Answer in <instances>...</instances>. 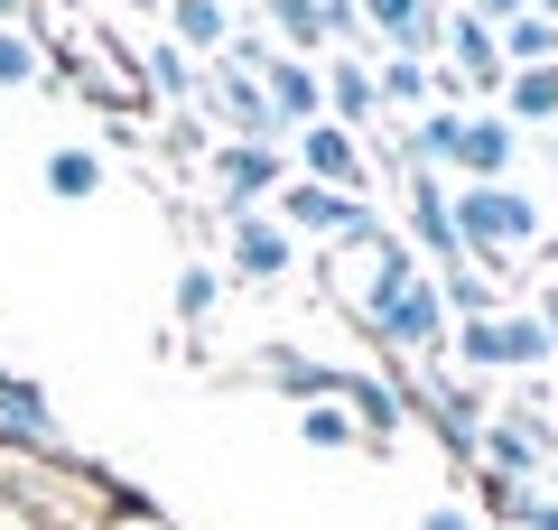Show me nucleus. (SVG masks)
<instances>
[{
    "label": "nucleus",
    "instance_id": "f257e3e1",
    "mask_svg": "<svg viewBox=\"0 0 558 530\" xmlns=\"http://www.w3.org/2000/svg\"><path fill=\"white\" fill-rule=\"evenodd\" d=\"M418 270H428V261H418V252H410V242H400L381 215H363L354 233L326 252V298H336L354 326H381V308H391V298L410 289Z\"/></svg>",
    "mask_w": 558,
    "mask_h": 530
},
{
    "label": "nucleus",
    "instance_id": "f03ea898",
    "mask_svg": "<svg viewBox=\"0 0 558 530\" xmlns=\"http://www.w3.org/2000/svg\"><path fill=\"white\" fill-rule=\"evenodd\" d=\"M549 233V205L531 196V186H457V252L475 261V270H512V252H531V242Z\"/></svg>",
    "mask_w": 558,
    "mask_h": 530
},
{
    "label": "nucleus",
    "instance_id": "7ed1b4c3",
    "mask_svg": "<svg viewBox=\"0 0 558 530\" xmlns=\"http://www.w3.org/2000/svg\"><path fill=\"white\" fill-rule=\"evenodd\" d=\"M447 363H457L465 382H494V373H549V363H558V335L539 326L531 308H494V316H475V326L447 335Z\"/></svg>",
    "mask_w": 558,
    "mask_h": 530
},
{
    "label": "nucleus",
    "instance_id": "20e7f679",
    "mask_svg": "<svg viewBox=\"0 0 558 530\" xmlns=\"http://www.w3.org/2000/svg\"><path fill=\"white\" fill-rule=\"evenodd\" d=\"M381 345L400 353V363H410V373H428V363H447V335H457V316H447V298H438V270H418L410 289L391 298V308H381Z\"/></svg>",
    "mask_w": 558,
    "mask_h": 530
},
{
    "label": "nucleus",
    "instance_id": "39448f33",
    "mask_svg": "<svg viewBox=\"0 0 558 530\" xmlns=\"http://www.w3.org/2000/svg\"><path fill=\"white\" fill-rule=\"evenodd\" d=\"M400 400H418V410H428V429L447 437V447L457 456H475V437H484V382H465V373H447V363H428V373H410L400 382Z\"/></svg>",
    "mask_w": 558,
    "mask_h": 530
},
{
    "label": "nucleus",
    "instance_id": "423d86ee",
    "mask_svg": "<svg viewBox=\"0 0 558 530\" xmlns=\"http://www.w3.org/2000/svg\"><path fill=\"white\" fill-rule=\"evenodd\" d=\"M400 242H410L418 261H428V270H457V186H447V177H400Z\"/></svg>",
    "mask_w": 558,
    "mask_h": 530
},
{
    "label": "nucleus",
    "instance_id": "0eeeda50",
    "mask_svg": "<svg viewBox=\"0 0 558 530\" xmlns=\"http://www.w3.org/2000/svg\"><path fill=\"white\" fill-rule=\"evenodd\" d=\"M549 456H558V429L531 410V400H521V410H494V419H484V437H475V466L484 474H512V484H521V474H539Z\"/></svg>",
    "mask_w": 558,
    "mask_h": 530
},
{
    "label": "nucleus",
    "instance_id": "6e6552de",
    "mask_svg": "<svg viewBox=\"0 0 558 530\" xmlns=\"http://www.w3.org/2000/svg\"><path fill=\"white\" fill-rule=\"evenodd\" d=\"M205 177L223 186V224H233V215H260V196L289 186V158L260 149V140H223V149H205Z\"/></svg>",
    "mask_w": 558,
    "mask_h": 530
},
{
    "label": "nucleus",
    "instance_id": "1a4fd4ad",
    "mask_svg": "<svg viewBox=\"0 0 558 530\" xmlns=\"http://www.w3.org/2000/svg\"><path fill=\"white\" fill-rule=\"evenodd\" d=\"M299 177L307 186H326V196H373V158H363V140L344 131V121H307L299 131Z\"/></svg>",
    "mask_w": 558,
    "mask_h": 530
},
{
    "label": "nucleus",
    "instance_id": "9d476101",
    "mask_svg": "<svg viewBox=\"0 0 558 530\" xmlns=\"http://www.w3.org/2000/svg\"><path fill=\"white\" fill-rule=\"evenodd\" d=\"M438 65L447 75H465V94L475 103H502V47H494V28L475 20V10H438Z\"/></svg>",
    "mask_w": 558,
    "mask_h": 530
},
{
    "label": "nucleus",
    "instance_id": "9b49d317",
    "mask_svg": "<svg viewBox=\"0 0 558 530\" xmlns=\"http://www.w3.org/2000/svg\"><path fill=\"white\" fill-rule=\"evenodd\" d=\"M223 261H233V279H252V289H279V279L299 270V242H289L279 215H233L223 224Z\"/></svg>",
    "mask_w": 558,
    "mask_h": 530
},
{
    "label": "nucleus",
    "instance_id": "f8f14e48",
    "mask_svg": "<svg viewBox=\"0 0 558 530\" xmlns=\"http://www.w3.org/2000/svg\"><path fill=\"white\" fill-rule=\"evenodd\" d=\"M521 158V131L502 112H465L457 121V158H447V186H502Z\"/></svg>",
    "mask_w": 558,
    "mask_h": 530
},
{
    "label": "nucleus",
    "instance_id": "ddd939ff",
    "mask_svg": "<svg viewBox=\"0 0 558 530\" xmlns=\"http://www.w3.org/2000/svg\"><path fill=\"white\" fill-rule=\"evenodd\" d=\"M260 103H270V140H299L307 121H326V84H317V65L289 57V47L260 65Z\"/></svg>",
    "mask_w": 558,
    "mask_h": 530
},
{
    "label": "nucleus",
    "instance_id": "4468645a",
    "mask_svg": "<svg viewBox=\"0 0 558 530\" xmlns=\"http://www.w3.org/2000/svg\"><path fill=\"white\" fill-rule=\"evenodd\" d=\"M0 447L10 456H65V429L47 410V392L20 382V373H0Z\"/></svg>",
    "mask_w": 558,
    "mask_h": 530
},
{
    "label": "nucleus",
    "instance_id": "2eb2a0df",
    "mask_svg": "<svg viewBox=\"0 0 558 530\" xmlns=\"http://www.w3.org/2000/svg\"><path fill=\"white\" fill-rule=\"evenodd\" d=\"M270 215L289 224V242H299V233H326V242H344V233H354L363 215H373V205H354V196H326V186H307V177H289V186L270 196Z\"/></svg>",
    "mask_w": 558,
    "mask_h": 530
},
{
    "label": "nucleus",
    "instance_id": "dca6fc26",
    "mask_svg": "<svg viewBox=\"0 0 558 530\" xmlns=\"http://www.w3.org/2000/svg\"><path fill=\"white\" fill-rule=\"evenodd\" d=\"M317 84H326V121H344V131H373V121H381V94H373V65H363L354 57V47H344V57L336 65H317Z\"/></svg>",
    "mask_w": 558,
    "mask_h": 530
},
{
    "label": "nucleus",
    "instance_id": "f3484780",
    "mask_svg": "<svg viewBox=\"0 0 558 530\" xmlns=\"http://www.w3.org/2000/svg\"><path fill=\"white\" fill-rule=\"evenodd\" d=\"M336 400H344V419H354L363 437H400V419H410L400 382H381V373H336Z\"/></svg>",
    "mask_w": 558,
    "mask_h": 530
},
{
    "label": "nucleus",
    "instance_id": "a211bd4d",
    "mask_svg": "<svg viewBox=\"0 0 558 530\" xmlns=\"http://www.w3.org/2000/svg\"><path fill=\"white\" fill-rule=\"evenodd\" d=\"M252 373L270 382V392H289V400L307 410V400H336V373H344V363H317V353H299V345H270V353L252 363Z\"/></svg>",
    "mask_w": 558,
    "mask_h": 530
},
{
    "label": "nucleus",
    "instance_id": "6ab92c4d",
    "mask_svg": "<svg viewBox=\"0 0 558 530\" xmlns=\"http://www.w3.org/2000/svg\"><path fill=\"white\" fill-rule=\"evenodd\" d=\"M168 47H186L196 65H215L233 47V10L223 0H168Z\"/></svg>",
    "mask_w": 558,
    "mask_h": 530
},
{
    "label": "nucleus",
    "instance_id": "aec40b11",
    "mask_svg": "<svg viewBox=\"0 0 558 530\" xmlns=\"http://www.w3.org/2000/svg\"><path fill=\"white\" fill-rule=\"evenodd\" d=\"M502 121H558V65H521V75H502V103H494Z\"/></svg>",
    "mask_w": 558,
    "mask_h": 530
},
{
    "label": "nucleus",
    "instance_id": "412c9836",
    "mask_svg": "<svg viewBox=\"0 0 558 530\" xmlns=\"http://www.w3.org/2000/svg\"><path fill=\"white\" fill-rule=\"evenodd\" d=\"M140 84L186 112V103H196V57H186V47H168V38H149V47H140Z\"/></svg>",
    "mask_w": 558,
    "mask_h": 530
},
{
    "label": "nucleus",
    "instance_id": "4be33fe9",
    "mask_svg": "<svg viewBox=\"0 0 558 530\" xmlns=\"http://www.w3.org/2000/svg\"><path fill=\"white\" fill-rule=\"evenodd\" d=\"M494 47H502V75H521V65H558V20H549V10H531V20L494 28Z\"/></svg>",
    "mask_w": 558,
    "mask_h": 530
},
{
    "label": "nucleus",
    "instance_id": "5701e85b",
    "mask_svg": "<svg viewBox=\"0 0 558 530\" xmlns=\"http://www.w3.org/2000/svg\"><path fill=\"white\" fill-rule=\"evenodd\" d=\"M494 289H502V279H494V270H475V261H457V270H438V298H447V316H457V326H475V316H494Z\"/></svg>",
    "mask_w": 558,
    "mask_h": 530
},
{
    "label": "nucleus",
    "instance_id": "b1692460",
    "mask_svg": "<svg viewBox=\"0 0 558 530\" xmlns=\"http://www.w3.org/2000/svg\"><path fill=\"white\" fill-rule=\"evenodd\" d=\"M373 94H381V112H428V65H418V57H381L373 65Z\"/></svg>",
    "mask_w": 558,
    "mask_h": 530
},
{
    "label": "nucleus",
    "instance_id": "393cba45",
    "mask_svg": "<svg viewBox=\"0 0 558 530\" xmlns=\"http://www.w3.org/2000/svg\"><path fill=\"white\" fill-rule=\"evenodd\" d=\"M102 186V149H47V196L57 205H84Z\"/></svg>",
    "mask_w": 558,
    "mask_h": 530
},
{
    "label": "nucleus",
    "instance_id": "a878e982",
    "mask_svg": "<svg viewBox=\"0 0 558 530\" xmlns=\"http://www.w3.org/2000/svg\"><path fill=\"white\" fill-rule=\"evenodd\" d=\"M168 308H178V326H205V316L223 308V270H205V261H186V270L168 279Z\"/></svg>",
    "mask_w": 558,
    "mask_h": 530
},
{
    "label": "nucleus",
    "instance_id": "bb28decb",
    "mask_svg": "<svg viewBox=\"0 0 558 530\" xmlns=\"http://www.w3.org/2000/svg\"><path fill=\"white\" fill-rule=\"evenodd\" d=\"M299 437H307L317 456H344V447H363V429L344 419V400H307V410H299Z\"/></svg>",
    "mask_w": 558,
    "mask_h": 530
},
{
    "label": "nucleus",
    "instance_id": "cd10ccee",
    "mask_svg": "<svg viewBox=\"0 0 558 530\" xmlns=\"http://www.w3.org/2000/svg\"><path fill=\"white\" fill-rule=\"evenodd\" d=\"M38 75H47L38 38H28V28H0V94H20V84H38Z\"/></svg>",
    "mask_w": 558,
    "mask_h": 530
},
{
    "label": "nucleus",
    "instance_id": "c85d7f7f",
    "mask_svg": "<svg viewBox=\"0 0 558 530\" xmlns=\"http://www.w3.org/2000/svg\"><path fill=\"white\" fill-rule=\"evenodd\" d=\"M475 503H484V521H521V511H531V484H512V474H484V466H475Z\"/></svg>",
    "mask_w": 558,
    "mask_h": 530
},
{
    "label": "nucleus",
    "instance_id": "c756f323",
    "mask_svg": "<svg viewBox=\"0 0 558 530\" xmlns=\"http://www.w3.org/2000/svg\"><path fill=\"white\" fill-rule=\"evenodd\" d=\"M102 530H178L168 511H149V503H121V511H102Z\"/></svg>",
    "mask_w": 558,
    "mask_h": 530
},
{
    "label": "nucleus",
    "instance_id": "7c9ffc66",
    "mask_svg": "<svg viewBox=\"0 0 558 530\" xmlns=\"http://www.w3.org/2000/svg\"><path fill=\"white\" fill-rule=\"evenodd\" d=\"M465 10H475V20H484V28H512V20H531L539 0H465Z\"/></svg>",
    "mask_w": 558,
    "mask_h": 530
},
{
    "label": "nucleus",
    "instance_id": "2f4dec72",
    "mask_svg": "<svg viewBox=\"0 0 558 530\" xmlns=\"http://www.w3.org/2000/svg\"><path fill=\"white\" fill-rule=\"evenodd\" d=\"M0 530H47L38 511H28V493H10V474H0Z\"/></svg>",
    "mask_w": 558,
    "mask_h": 530
},
{
    "label": "nucleus",
    "instance_id": "473e14b6",
    "mask_svg": "<svg viewBox=\"0 0 558 530\" xmlns=\"http://www.w3.org/2000/svg\"><path fill=\"white\" fill-rule=\"evenodd\" d=\"M418 530H484V521L465 503H428V511H418Z\"/></svg>",
    "mask_w": 558,
    "mask_h": 530
},
{
    "label": "nucleus",
    "instance_id": "72a5a7b5",
    "mask_svg": "<svg viewBox=\"0 0 558 530\" xmlns=\"http://www.w3.org/2000/svg\"><path fill=\"white\" fill-rule=\"evenodd\" d=\"M531 316H539V326H549V335H558V270H549V289H539V298H531Z\"/></svg>",
    "mask_w": 558,
    "mask_h": 530
},
{
    "label": "nucleus",
    "instance_id": "f704fd0d",
    "mask_svg": "<svg viewBox=\"0 0 558 530\" xmlns=\"http://www.w3.org/2000/svg\"><path fill=\"white\" fill-rule=\"evenodd\" d=\"M20 10H28V0H0V28H20Z\"/></svg>",
    "mask_w": 558,
    "mask_h": 530
},
{
    "label": "nucleus",
    "instance_id": "c9c22d12",
    "mask_svg": "<svg viewBox=\"0 0 558 530\" xmlns=\"http://www.w3.org/2000/svg\"><path fill=\"white\" fill-rule=\"evenodd\" d=\"M223 10H233V0H223Z\"/></svg>",
    "mask_w": 558,
    "mask_h": 530
}]
</instances>
